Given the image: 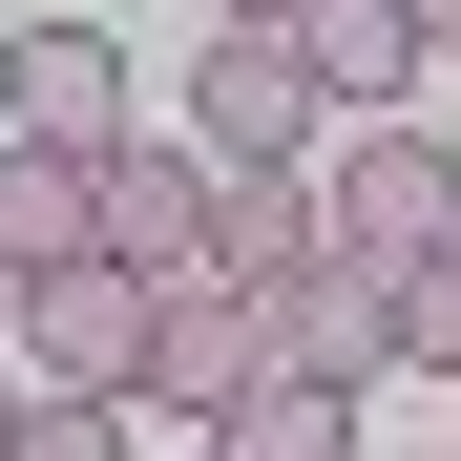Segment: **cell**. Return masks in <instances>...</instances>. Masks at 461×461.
<instances>
[{"instance_id":"obj_1","label":"cell","mask_w":461,"mask_h":461,"mask_svg":"<svg viewBox=\"0 0 461 461\" xmlns=\"http://www.w3.org/2000/svg\"><path fill=\"white\" fill-rule=\"evenodd\" d=\"M315 252L377 273V294H399L420 252H461V147H440V126H357L336 189H315Z\"/></svg>"},{"instance_id":"obj_2","label":"cell","mask_w":461,"mask_h":461,"mask_svg":"<svg viewBox=\"0 0 461 461\" xmlns=\"http://www.w3.org/2000/svg\"><path fill=\"white\" fill-rule=\"evenodd\" d=\"M315 126H336V105L294 85V42H273V22H230V42L189 63V168H210V189H273Z\"/></svg>"},{"instance_id":"obj_3","label":"cell","mask_w":461,"mask_h":461,"mask_svg":"<svg viewBox=\"0 0 461 461\" xmlns=\"http://www.w3.org/2000/svg\"><path fill=\"white\" fill-rule=\"evenodd\" d=\"M0 357H22V377H63V399H126V357H147V294H126L105 252H63V273H22Z\"/></svg>"},{"instance_id":"obj_4","label":"cell","mask_w":461,"mask_h":461,"mask_svg":"<svg viewBox=\"0 0 461 461\" xmlns=\"http://www.w3.org/2000/svg\"><path fill=\"white\" fill-rule=\"evenodd\" d=\"M252 336H273V377H315V399H377L399 377V315H377V273H294V294H252Z\"/></svg>"},{"instance_id":"obj_5","label":"cell","mask_w":461,"mask_h":461,"mask_svg":"<svg viewBox=\"0 0 461 461\" xmlns=\"http://www.w3.org/2000/svg\"><path fill=\"white\" fill-rule=\"evenodd\" d=\"M105 273L126 294H210V168L189 147H105Z\"/></svg>"},{"instance_id":"obj_6","label":"cell","mask_w":461,"mask_h":461,"mask_svg":"<svg viewBox=\"0 0 461 461\" xmlns=\"http://www.w3.org/2000/svg\"><path fill=\"white\" fill-rule=\"evenodd\" d=\"M0 105H22V147H126V42L105 22H22L0 42Z\"/></svg>"},{"instance_id":"obj_7","label":"cell","mask_w":461,"mask_h":461,"mask_svg":"<svg viewBox=\"0 0 461 461\" xmlns=\"http://www.w3.org/2000/svg\"><path fill=\"white\" fill-rule=\"evenodd\" d=\"M294 85H315V105H357V126H399L420 105V22H399V0H294Z\"/></svg>"},{"instance_id":"obj_8","label":"cell","mask_w":461,"mask_h":461,"mask_svg":"<svg viewBox=\"0 0 461 461\" xmlns=\"http://www.w3.org/2000/svg\"><path fill=\"white\" fill-rule=\"evenodd\" d=\"M63 252H105V147H22L0 126V294L63 273Z\"/></svg>"},{"instance_id":"obj_9","label":"cell","mask_w":461,"mask_h":461,"mask_svg":"<svg viewBox=\"0 0 461 461\" xmlns=\"http://www.w3.org/2000/svg\"><path fill=\"white\" fill-rule=\"evenodd\" d=\"M230 377H273V336H252V294H147V357H126V399H230Z\"/></svg>"},{"instance_id":"obj_10","label":"cell","mask_w":461,"mask_h":461,"mask_svg":"<svg viewBox=\"0 0 461 461\" xmlns=\"http://www.w3.org/2000/svg\"><path fill=\"white\" fill-rule=\"evenodd\" d=\"M294 273H315V189H210V294H294Z\"/></svg>"},{"instance_id":"obj_11","label":"cell","mask_w":461,"mask_h":461,"mask_svg":"<svg viewBox=\"0 0 461 461\" xmlns=\"http://www.w3.org/2000/svg\"><path fill=\"white\" fill-rule=\"evenodd\" d=\"M210 461H357V399H315V377H230V399H210Z\"/></svg>"},{"instance_id":"obj_12","label":"cell","mask_w":461,"mask_h":461,"mask_svg":"<svg viewBox=\"0 0 461 461\" xmlns=\"http://www.w3.org/2000/svg\"><path fill=\"white\" fill-rule=\"evenodd\" d=\"M0 461H126V399H63V377H42V399L0 420Z\"/></svg>"},{"instance_id":"obj_13","label":"cell","mask_w":461,"mask_h":461,"mask_svg":"<svg viewBox=\"0 0 461 461\" xmlns=\"http://www.w3.org/2000/svg\"><path fill=\"white\" fill-rule=\"evenodd\" d=\"M377 315H399V377H461V252H420Z\"/></svg>"},{"instance_id":"obj_14","label":"cell","mask_w":461,"mask_h":461,"mask_svg":"<svg viewBox=\"0 0 461 461\" xmlns=\"http://www.w3.org/2000/svg\"><path fill=\"white\" fill-rule=\"evenodd\" d=\"M399 22H420V63H461V0H399Z\"/></svg>"},{"instance_id":"obj_15","label":"cell","mask_w":461,"mask_h":461,"mask_svg":"<svg viewBox=\"0 0 461 461\" xmlns=\"http://www.w3.org/2000/svg\"><path fill=\"white\" fill-rule=\"evenodd\" d=\"M22 399H42V377H22V357H0V420H22Z\"/></svg>"},{"instance_id":"obj_16","label":"cell","mask_w":461,"mask_h":461,"mask_svg":"<svg viewBox=\"0 0 461 461\" xmlns=\"http://www.w3.org/2000/svg\"><path fill=\"white\" fill-rule=\"evenodd\" d=\"M230 22H294V0H230Z\"/></svg>"}]
</instances>
